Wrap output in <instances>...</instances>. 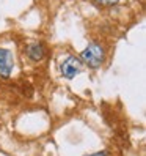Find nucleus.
<instances>
[{"instance_id":"obj_1","label":"nucleus","mask_w":146,"mask_h":156,"mask_svg":"<svg viewBox=\"0 0 146 156\" xmlns=\"http://www.w3.org/2000/svg\"><path fill=\"white\" fill-rule=\"evenodd\" d=\"M80 58L90 68H99L104 62V49L99 44L93 43V44L87 46V48L82 51Z\"/></svg>"},{"instance_id":"obj_2","label":"nucleus","mask_w":146,"mask_h":156,"mask_svg":"<svg viewBox=\"0 0 146 156\" xmlns=\"http://www.w3.org/2000/svg\"><path fill=\"white\" fill-rule=\"evenodd\" d=\"M82 69V62L77 58V57H68L65 62L61 63V66H60V71H61V74L65 76L66 79H72V77H76Z\"/></svg>"},{"instance_id":"obj_3","label":"nucleus","mask_w":146,"mask_h":156,"mask_svg":"<svg viewBox=\"0 0 146 156\" xmlns=\"http://www.w3.org/2000/svg\"><path fill=\"white\" fill-rule=\"evenodd\" d=\"M14 66V62H13V55L8 49L0 48V76L2 77H10L11 71Z\"/></svg>"},{"instance_id":"obj_4","label":"nucleus","mask_w":146,"mask_h":156,"mask_svg":"<svg viewBox=\"0 0 146 156\" xmlns=\"http://www.w3.org/2000/svg\"><path fill=\"white\" fill-rule=\"evenodd\" d=\"M27 54H29V57L35 62H38L44 57V49L41 44H30L29 48H27Z\"/></svg>"},{"instance_id":"obj_5","label":"nucleus","mask_w":146,"mask_h":156,"mask_svg":"<svg viewBox=\"0 0 146 156\" xmlns=\"http://www.w3.org/2000/svg\"><path fill=\"white\" fill-rule=\"evenodd\" d=\"M96 3H99V5H105V6H110V5H115L118 0H94Z\"/></svg>"},{"instance_id":"obj_6","label":"nucleus","mask_w":146,"mask_h":156,"mask_svg":"<svg viewBox=\"0 0 146 156\" xmlns=\"http://www.w3.org/2000/svg\"><path fill=\"white\" fill-rule=\"evenodd\" d=\"M108 153L107 151H97V153H93V154H87V156H107Z\"/></svg>"}]
</instances>
